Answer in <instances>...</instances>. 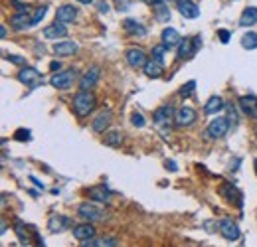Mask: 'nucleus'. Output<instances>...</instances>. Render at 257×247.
<instances>
[{
    "instance_id": "f257e3e1",
    "label": "nucleus",
    "mask_w": 257,
    "mask_h": 247,
    "mask_svg": "<svg viewBox=\"0 0 257 247\" xmlns=\"http://www.w3.org/2000/svg\"><path fill=\"white\" fill-rule=\"evenodd\" d=\"M73 109L77 113V117H87L93 109H95V95L89 93V91H79L75 97H73Z\"/></svg>"
},
{
    "instance_id": "f03ea898",
    "label": "nucleus",
    "mask_w": 257,
    "mask_h": 247,
    "mask_svg": "<svg viewBox=\"0 0 257 247\" xmlns=\"http://www.w3.org/2000/svg\"><path fill=\"white\" fill-rule=\"evenodd\" d=\"M75 69H67V71H57L53 73L50 79V83L55 87V89H69L75 81Z\"/></svg>"
},
{
    "instance_id": "7ed1b4c3",
    "label": "nucleus",
    "mask_w": 257,
    "mask_h": 247,
    "mask_svg": "<svg viewBox=\"0 0 257 247\" xmlns=\"http://www.w3.org/2000/svg\"><path fill=\"white\" fill-rule=\"evenodd\" d=\"M230 131V119H226V117H218V119H214L212 123H210V127H208V139H222V137H226V133Z\"/></svg>"
},
{
    "instance_id": "20e7f679",
    "label": "nucleus",
    "mask_w": 257,
    "mask_h": 247,
    "mask_svg": "<svg viewBox=\"0 0 257 247\" xmlns=\"http://www.w3.org/2000/svg\"><path fill=\"white\" fill-rule=\"evenodd\" d=\"M200 48H202L200 38H184V42H180V46H178V57L180 59H190V57H194V53Z\"/></svg>"
},
{
    "instance_id": "39448f33",
    "label": "nucleus",
    "mask_w": 257,
    "mask_h": 247,
    "mask_svg": "<svg viewBox=\"0 0 257 247\" xmlns=\"http://www.w3.org/2000/svg\"><path fill=\"white\" fill-rule=\"evenodd\" d=\"M18 81L24 83V85H28V87H38L42 83V75L34 67H22L18 71Z\"/></svg>"
},
{
    "instance_id": "423d86ee",
    "label": "nucleus",
    "mask_w": 257,
    "mask_h": 247,
    "mask_svg": "<svg viewBox=\"0 0 257 247\" xmlns=\"http://www.w3.org/2000/svg\"><path fill=\"white\" fill-rule=\"evenodd\" d=\"M218 230H220V234H222L228 242H236V240H240V228H238V224H236V222H232V220H228V218L220 220Z\"/></svg>"
},
{
    "instance_id": "0eeeda50",
    "label": "nucleus",
    "mask_w": 257,
    "mask_h": 247,
    "mask_svg": "<svg viewBox=\"0 0 257 247\" xmlns=\"http://www.w3.org/2000/svg\"><path fill=\"white\" fill-rule=\"evenodd\" d=\"M174 119H176V113H174L172 105H162V107H158L154 111V123L160 125V127L162 125H170Z\"/></svg>"
},
{
    "instance_id": "6e6552de",
    "label": "nucleus",
    "mask_w": 257,
    "mask_h": 247,
    "mask_svg": "<svg viewBox=\"0 0 257 247\" xmlns=\"http://www.w3.org/2000/svg\"><path fill=\"white\" fill-rule=\"evenodd\" d=\"M77 214H79L83 220H89V222H97V220H101L103 218L101 210H99L95 204H89V202L81 204V206L77 208Z\"/></svg>"
},
{
    "instance_id": "1a4fd4ad",
    "label": "nucleus",
    "mask_w": 257,
    "mask_h": 247,
    "mask_svg": "<svg viewBox=\"0 0 257 247\" xmlns=\"http://www.w3.org/2000/svg\"><path fill=\"white\" fill-rule=\"evenodd\" d=\"M127 61H129V65L131 67H145V63H147V53H145V49L141 48H131L127 49Z\"/></svg>"
},
{
    "instance_id": "9d476101",
    "label": "nucleus",
    "mask_w": 257,
    "mask_h": 247,
    "mask_svg": "<svg viewBox=\"0 0 257 247\" xmlns=\"http://www.w3.org/2000/svg\"><path fill=\"white\" fill-rule=\"evenodd\" d=\"M77 16V8L75 6H69V4H63L57 8L55 12V22H61V24H71Z\"/></svg>"
},
{
    "instance_id": "9b49d317",
    "label": "nucleus",
    "mask_w": 257,
    "mask_h": 247,
    "mask_svg": "<svg viewBox=\"0 0 257 247\" xmlns=\"http://www.w3.org/2000/svg\"><path fill=\"white\" fill-rule=\"evenodd\" d=\"M194 121H196V111H194L192 107H182V109L176 113V119H174V123H176L178 127H190Z\"/></svg>"
},
{
    "instance_id": "f8f14e48",
    "label": "nucleus",
    "mask_w": 257,
    "mask_h": 247,
    "mask_svg": "<svg viewBox=\"0 0 257 247\" xmlns=\"http://www.w3.org/2000/svg\"><path fill=\"white\" fill-rule=\"evenodd\" d=\"M97 79H99V67L93 65V67H89V69L83 73V77H81V81H79V87H81L83 91H89V89L97 83Z\"/></svg>"
},
{
    "instance_id": "ddd939ff",
    "label": "nucleus",
    "mask_w": 257,
    "mask_h": 247,
    "mask_svg": "<svg viewBox=\"0 0 257 247\" xmlns=\"http://www.w3.org/2000/svg\"><path fill=\"white\" fill-rule=\"evenodd\" d=\"M178 12L184 18H198L200 16V8L192 0H178Z\"/></svg>"
},
{
    "instance_id": "4468645a",
    "label": "nucleus",
    "mask_w": 257,
    "mask_h": 247,
    "mask_svg": "<svg viewBox=\"0 0 257 247\" xmlns=\"http://www.w3.org/2000/svg\"><path fill=\"white\" fill-rule=\"evenodd\" d=\"M180 42H182V38H180V34L174 28H164L162 30V46H166V48L170 49L180 46Z\"/></svg>"
},
{
    "instance_id": "2eb2a0df",
    "label": "nucleus",
    "mask_w": 257,
    "mask_h": 247,
    "mask_svg": "<svg viewBox=\"0 0 257 247\" xmlns=\"http://www.w3.org/2000/svg\"><path fill=\"white\" fill-rule=\"evenodd\" d=\"M65 36H67V28L61 22H55L44 30V38H48V40H57V38H65Z\"/></svg>"
},
{
    "instance_id": "dca6fc26",
    "label": "nucleus",
    "mask_w": 257,
    "mask_h": 247,
    "mask_svg": "<svg viewBox=\"0 0 257 247\" xmlns=\"http://www.w3.org/2000/svg\"><path fill=\"white\" fill-rule=\"evenodd\" d=\"M111 125V111L109 109H103V111H99V115L93 119V131L95 133H103L107 127Z\"/></svg>"
},
{
    "instance_id": "f3484780",
    "label": "nucleus",
    "mask_w": 257,
    "mask_h": 247,
    "mask_svg": "<svg viewBox=\"0 0 257 247\" xmlns=\"http://www.w3.org/2000/svg\"><path fill=\"white\" fill-rule=\"evenodd\" d=\"M73 238H75V240H79V242L91 240V238H95V228H93L91 224L75 226V228H73Z\"/></svg>"
},
{
    "instance_id": "a211bd4d",
    "label": "nucleus",
    "mask_w": 257,
    "mask_h": 247,
    "mask_svg": "<svg viewBox=\"0 0 257 247\" xmlns=\"http://www.w3.org/2000/svg\"><path fill=\"white\" fill-rule=\"evenodd\" d=\"M79 49V46L75 44V42H57L55 46H53V53L55 55H59V57H67V55H73L75 51Z\"/></svg>"
},
{
    "instance_id": "6ab92c4d",
    "label": "nucleus",
    "mask_w": 257,
    "mask_h": 247,
    "mask_svg": "<svg viewBox=\"0 0 257 247\" xmlns=\"http://www.w3.org/2000/svg\"><path fill=\"white\" fill-rule=\"evenodd\" d=\"M240 107H242L244 115L257 117V97H254V95H244V97L240 99Z\"/></svg>"
},
{
    "instance_id": "aec40b11",
    "label": "nucleus",
    "mask_w": 257,
    "mask_h": 247,
    "mask_svg": "<svg viewBox=\"0 0 257 247\" xmlns=\"http://www.w3.org/2000/svg\"><path fill=\"white\" fill-rule=\"evenodd\" d=\"M257 24V8L256 6H248L240 18V26L248 28V26H256Z\"/></svg>"
},
{
    "instance_id": "412c9836",
    "label": "nucleus",
    "mask_w": 257,
    "mask_h": 247,
    "mask_svg": "<svg viewBox=\"0 0 257 247\" xmlns=\"http://www.w3.org/2000/svg\"><path fill=\"white\" fill-rule=\"evenodd\" d=\"M145 75L151 77V79H158L162 75V63L156 61V59H151L145 63Z\"/></svg>"
},
{
    "instance_id": "4be33fe9",
    "label": "nucleus",
    "mask_w": 257,
    "mask_h": 247,
    "mask_svg": "<svg viewBox=\"0 0 257 247\" xmlns=\"http://www.w3.org/2000/svg\"><path fill=\"white\" fill-rule=\"evenodd\" d=\"M67 226H69V220L63 218V216H51L50 222H48V228H50L51 234H57V232L65 230Z\"/></svg>"
},
{
    "instance_id": "5701e85b",
    "label": "nucleus",
    "mask_w": 257,
    "mask_h": 247,
    "mask_svg": "<svg viewBox=\"0 0 257 247\" xmlns=\"http://www.w3.org/2000/svg\"><path fill=\"white\" fill-rule=\"evenodd\" d=\"M89 196L93 200H97V202H101V204H109L111 202V192L105 186H93L89 190Z\"/></svg>"
},
{
    "instance_id": "b1692460",
    "label": "nucleus",
    "mask_w": 257,
    "mask_h": 247,
    "mask_svg": "<svg viewBox=\"0 0 257 247\" xmlns=\"http://www.w3.org/2000/svg\"><path fill=\"white\" fill-rule=\"evenodd\" d=\"M12 26L16 30H24V28L32 26V18L28 16V12H18L16 16H12Z\"/></svg>"
},
{
    "instance_id": "393cba45",
    "label": "nucleus",
    "mask_w": 257,
    "mask_h": 247,
    "mask_svg": "<svg viewBox=\"0 0 257 247\" xmlns=\"http://www.w3.org/2000/svg\"><path fill=\"white\" fill-rule=\"evenodd\" d=\"M123 26H125V30L129 32V34H139V36H145L147 34V28L143 26V24H139L137 20H133V18H127L125 22H123Z\"/></svg>"
},
{
    "instance_id": "a878e982",
    "label": "nucleus",
    "mask_w": 257,
    "mask_h": 247,
    "mask_svg": "<svg viewBox=\"0 0 257 247\" xmlns=\"http://www.w3.org/2000/svg\"><path fill=\"white\" fill-rule=\"evenodd\" d=\"M222 109H224V101H222V97H212L204 107V111L208 115H216V113H220Z\"/></svg>"
},
{
    "instance_id": "bb28decb",
    "label": "nucleus",
    "mask_w": 257,
    "mask_h": 247,
    "mask_svg": "<svg viewBox=\"0 0 257 247\" xmlns=\"http://www.w3.org/2000/svg\"><path fill=\"white\" fill-rule=\"evenodd\" d=\"M103 143H105L107 147H111V148L119 147V145L123 143V135H121L119 131H111V133H107V135H105Z\"/></svg>"
},
{
    "instance_id": "cd10ccee",
    "label": "nucleus",
    "mask_w": 257,
    "mask_h": 247,
    "mask_svg": "<svg viewBox=\"0 0 257 247\" xmlns=\"http://www.w3.org/2000/svg\"><path fill=\"white\" fill-rule=\"evenodd\" d=\"M222 194H224V198H226L228 202H240V200H242V198H240L242 194L238 192V188H236V186H230V184L222 188Z\"/></svg>"
},
{
    "instance_id": "c85d7f7f",
    "label": "nucleus",
    "mask_w": 257,
    "mask_h": 247,
    "mask_svg": "<svg viewBox=\"0 0 257 247\" xmlns=\"http://www.w3.org/2000/svg\"><path fill=\"white\" fill-rule=\"evenodd\" d=\"M154 12H156L158 22H168V20H170V10H168V6H164V2L156 4V6H154Z\"/></svg>"
},
{
    "instance_id": "c756f323",
    "label": "nucleus",
    "mask_w": 257,
    "mask_h": 247,
    "mask_svg": "<svg viewBox=\"0 0 257 247\" xmlns=\"http://www.w3.org/2000/svg\"><path fill=\"white\" fill-rule=\"evenodd\" d=\"M242 46L246 49H256L257 48V34L248 32L246 36H242Z\"/></svg>"
},
{
    "instance_id": "7c9ffc66",
    "label": "nucleus",
    "mask_w": 257,
    "mask_h": 247,
    "mask_svg": "<svg viewBox=\"0 0 257 247\" xmlns=\"http://www.w3.org/2000/svg\"><path fill=\"white\" fill-rule=\"evenodd\" d=\"M46 12H48V6H38V10H36V12H34V16H32V26L40 24V22H42V18L46 16Z\"/></svg>"
},
{
    "instance_id": "2f4dec72",
    "label": "nucleus",
    "mask_w": 257,
    "mask_h": 247,
    "mask_svg": "<svg viewBox=\"0 0 257 247\" xmlns=\"http://www.w3.org/2000/svg\"><path fill=\"white\" fill-rule=\"evenodd\" d=\"M166 46H156V48H153V59H156V61H164V53H166Z\"/></svg>"
},
{
    "instance_id": "473e14b6",
    "label": "nucleus",
    "mask_w": 257,
    "mask_h": 247,
    "mask_svg": "<svg viewBox=\"0 0 257 247\" xmlns=\"http://www.w3.org/2000/svg\"><path fill=\"white\" fill-rule=\"evenodd\" d=\"M194 89H196V81H188V83L180 89V95H182V97H190V95L194 93Z\"/></svg>"
},
{
    "instance_id": "72a5a7b5",
    "label": "nucleus",
    "mask_w": 257,
    "mask_h": 247,
    "mask_svg": "<svg viewBox=\"0 0 257 247\" xmlns=\"http://www.w3.org/2000/svg\"><path fill=\"white\" fill-rule=\"evenodd\" d=\"M14 139H16V141H20V143L30 141V131H28V129H18V131H16V135H14Z\"/></svg>"
},
{
    "instance_id": "f704fd0d",
    "label": "nucleus",
    "mask_w": 257,
    "mask_h": 247,
    "mask_svg": "<svg viewBox=\"0 0 257 247\" xmlns=\"http://www.w3.org/2000/svg\"><path fill=\"white\" fill-rule=\"evenodd\" d=\"M131 123L135 125V127H145V117L141 115V113H133V117H131Z\"/></svg>"
},
{
    "instance_id": "c9c22d12",
    "label": "nucleus",
    "mask_w": 257,
    "mask_h": 247,
    "mask_svg": "<svg viewBox=\"0 0 257 247\" xmlns=\"http://www.w3.org/2000/svg\"><path fill=\"white\" fill-rule=\"evenodd\" d=\"M218 36H220L222 44H228V42H230V38H232V34H230L228 30H220V32H218Z\"/></svg>"
},
{
    "instance_id": "e433bc0d",
    "label": "nucleus",
    "mask_w": 257,
    "mask_h": 247,
    "mask_svg": "<svg viewBox=\"0 0 257 247\" xmlns=\"http://www.w3.org/2000/svg\"><path fill=\"white\" fill-rule=\"evenodd\" d=\"M6 59L12 63H24V57H20V55H6Z\"/></svg>"
},
{
    "instance_id": "4c0bfd02",
    "label": "nucleus",
    "mask_w": 257,
    "mask_h": 247,
    "mask_svg": "<svg viewBox=\"0 0 257 247\" xmlns=\"http://www.w3.org/2000/svg\"><path fill=\"white\" fill-rule=\"evenodd\" d=\"M228 111H230V123H232V121L236 123V121H238V117H236V109H234L232 105H228Z\"/></svg>"
},
{
    "instance_id": "58836bf2",
    "label": "nucleus",
    "mask_w": 257,
    "mask_h": 247,
    "mask_svg": "<svg viewBox=\"0 0 257 247\" xmlns=\"http://www.w3.org/2000/svg\"><path fill=\"white\" fill-rule=\"evenodd\" d=\"M50 69H51V71H57V69H61V63H59V61H51Z\"/></svg>"
},
{
    "instance_id": "ea45409f",
    "label": "nucleus",
    "mask_w": 257,
    "mask_h": 247,
    "mask_svg": "<svg viewBox=\"0 0 257 247\" xmlns=\"http://www.w3.org/2000/svg\"><path fill=\"white\" fill-rule=\"evenodd\" d=\"M166 168H170V170H178L176 162H172V160H168V162H166Z\"/></svg>"
},
{
    "instance_id": "a19ab883",
    "label": "nucleus",
    "mask_w": 257,
    "mask_h": 247,
    "mask_svg": "<svg viewBox=\"0 0 257 247\" xmlns=\"http://www.w3.org/2000/svg\"><path fill=\"white\" fill-rule=\"evenodd\" d=\"M99 10H101V12H109V4L101 2V4H99Z\"/></svg>"
},
{
    "instance_id": "79ce46f5",
    "label": "nucleus",
    "mask_w": 257,
    "mask_h": 247,
    "mask_svg": "<svg viewBox=\"0 0 257 247\" xmlns=\"http://www.w3.org/2000/svg\"><path fill=\"white\" fill-rule=\"evenodd\" d=\"M6 34H8V32H6V28L2 26V28H0V38H6Z\"/></svg>"
},
{
    "instance_id": "37998d69",
    "label": "nucleus",
    "mask_w": 257,
    "mask_h": 247,
    "mask_svg": "<svg viewBox=\"0 0 257 247\" xmlns=\"http://www.w3.org/2000/svg\"><path fill=\"white\" fill-rule=\"evenodd\" d=\"M30 180H32V182H34V184H36V186H40V188H44V184H42V182H40V180H36V178H30Z\"/></svg>"
},
{
    "instance_id": "c03bdc74",
    "label": "nucleus",
    "mask_w": 257,
    "mask_h": 247,
    "mask_svg": "<svg viewBox=\"0 0 257 247\" xmlns=\"http://www.w3.org/2000/svg\"><path fill=\"white\" fill-rule=\"evenodd\" d=\"M147 2H151L153 6H156V4H160V2H164V0H147Z\"/></svg>"
},
{
    "instance_id": "a18cd8bd",
    "label": "nucleus",
    "mask_w": 257,
    "mask_h": 247,
    "mask_svg": "<svg viewBox=\"0 0 257 247\" xmlns=\"http://www.w3.org/2000/svg\"><path fill=\"white\" fill-rule=\"evenodd\" d=\"M77 2H81V4H91L93 0H77Z\"/></svg>"
},
{
    "instance_id": "49530a36",
    "label": "nucleus",
    "mask_w": 257,
    "mask_h": 247,
    "mask_svg": "<svg viewBox=\"0 0 257 247\" xmlns=\"http://www.w3.org/2000/svg\"><path fill=\"white\" fill-rule=\"evenodd\" d=\"M256 172H257V158H256Z\"/></svg>"
},
{
    "instance_id": "de8ad7c7",
    "label": "nucleus",
    "mask_w": 257,
    "mask_h": 247,
    "mask_svg": "<svg viewBox=\"0 0 257 247\" xmlns=\"http://www.w3.org/2000/svg\"><path fill=\"white\" fill-rule=\"evenodd\" d=\"M164 2H172V0H164Z\"/></svg>"
}]
</instances>
